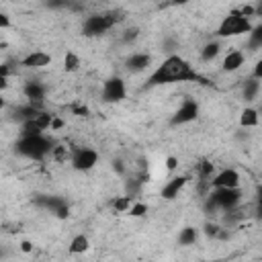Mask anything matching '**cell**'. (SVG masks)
<instances>
[{"label":"cell","instance_id":"obj_1","mask_svg":"<svg viewBox=\"0 0 262 262\" xmlns=\"http://www.w3.org/2000/svg\"><path fill=\"white\" fill-rule=\"evenodd\" d=\"M176 82H201L207 84V80L190 66L188 59L170 53L147 78V86H164V84H176Z\"/></svg>","mask_w":262,"mask_h":262},{"label":"cell","instance_id":"obj_2","mask_svg":"<svg viewBox=\"0 0 262 262\" xmlns=\"http://www.w3.org/2000/svg\"><path fill=\"white\" fill-rule=\"evenodd\" d=\"M123 18H125L123 10H106V12L88 14L82 23V35L84 37H102L106 31H111Z\"/></svg>","mask_w":262,"mask_h":262},{"label":"cell","instance_id":"obj_3","mask_svg":"<svg viewBox=\"0 0 262 262\" xmlns=\"http://www.w3.org/2000/svg\"><path fill=\"white\" fill-rule=\"evenodd\" d=\"M55 143L45 137V135H35V137H18L14 141V151L23 158H29L33 162H41L47 156H51Z\"/></svg>","mask_w":262,"mask_h":262},{"label":"cell","instance_id":"obj_4","mask_svg":"<svg viewBox=\"0 0 262 262\" xmlns=\"http://www.w3.org/2000/svg\"><path fill=\"white\" fill-rule=\"evenodd\" d=\"M252 20L250 18H246V16H242V14H237L235 10H231L227 16H223L221 18V23H219V27H217V37H221V39H225V37H239V35H246V33H250L252 31Z\"/></svg>","mask_w":262,"mask_h":262},{"label":"cell","instance_id":"obj_5","mask_svg":"<svg viewBox=\"0 0 262 262\" xmlns=\"http://www.w3.org/2000/svg\"><path fill=\"white\" fill-rule=\"evenodd\" d=\"M33 203L37 207H41V209H47L57 219H68L70 217V205L66 203L63 196H57V194H37L33 199Z\"/></svg>","mask_w":262,"mask_h":262},{"label":"cell","instance_id":"obj_6","mask_svg":"<svg viewBox=\"0 0 262 262\" xmlns=\"http://www.w3.org/2000/svg\"><path fill=\"white\" fill-rule=\"evenodd\" d=\"M125 96H127V86H125V80H123V78L113 76V78L104 80L102 92H100L102 102H106V104H117V102H123Z\"/></svg>","mask_w":262,"mask_h":262},{"label":"cell","instance_id":"obj_7","mask_svg":"<svg viewBox=\"0 0 262 262\" xmlns=\"http://www.w3.org/2000/svg\"><path fill=\"white\" fill-rule=\"evenodd\" d=\"M72 168L78 172H88L98 164V151L92 147H74L72 149Z\"/></svg>","mask_w":262,"mask_h":262},{"label":"cell","instance_id":"obj_8","mask_svg":"<svg viewBox=\"0 0 262 262\" xmlns=\"http://www.w3.org/2000/svg\"><path fill=\"white\" fill-rule=\"evenodd\" d=\"M196 117H199V102L192 100V98H186V100L176 108V113L170 117V125H174V127L186 125V123L196 121Z\"/></svg>","mask_w":262,"mask_h":262},{"label":"cell","instance_id":"obj_9","mask_svg":"<svg viewBox=\"0 0 262 262\" xmlns=\"http://www.w3.org/2000/svg\"><path fill=\"white\" fill-rule=\"evenodd\" d=\"M211 194L215 196L221 211H233L242 201V190L239 188H213Z\"/></svg>","mask_w":262,"mask_h":262},{"label":"cell","instance_id":"obj_10","mask_svg":"<svg viewBox=\"0 0 262 262\" xmlns=\"http://www.w3.org/2000/svg\"><path fill=\"white\" fill-rule=\"evenodd\" d=\"M239 172L233 168H225L219 170L213 180H211V188H239Z\"/></svg>","mask_w":262,"mask_h":262},{"label":"cell","instance_id":"obj_11","mask_svg":"<svg viewBox=\"0 0 262 262\" xmlns=\"http://www.w3.org/2000/svg\"><path fill=\"white\" fill-rule=\"evenodd\" d=\"M23 94H25L27 102H31V104H35V106L41 108V104H43V100H45V94H47V88H45L39 80H29V82L23 86Z\"/></svg>","mask_w":262,"mask_h":262},{"label":"cell","instance_id":"obj_12","mask_svg":"<svg viewBox=\"0 0 262 262\" xmlns=\"http://www.w3.org/2000/svg\"><path fill=\"white\" fill-rule=\"evenodd\" d=\"M151 66V55L145 53V51H137V53H131L127 59H125V70L129 74H139L143 70H147Z\"/></svg>","mask_w":262,"mask_h":262},{"label":"cell","instance_id":"obj_13","mask_svg":"<svg viewBox=\"0 0 262 262\" xmlns=\"http://www.w3.org/2000/svg\"><path fill=\"white\" fill-rule=\"evenodd\" d=\"M49 63H51V55L45 53V51H31L29 55H25L20 59V66L27 68V70H41Z\"/></svg>","mask_w":262,"mask_h":262},{"label":"cell","instance_id":"obj_14","mask_svg":"<svg viewBox=\"0 0 262 262\" xmlns=\"http://www.w3.org/2000/svg\"><path fill=\"white\" fill-rule=\"evenodd\" d=\"M41 111H43V108L31 104V102L16 104V106L12 108V121H18V125H23V123H27V121H33Z\"/></svg>","mask_w":262,"mask_h":262},{"label":"cell","instance_id":"obj_15","mask_svg":"<svg viewBox=\"0 0 262 262\" xmlns=\"http://www.w3.org/2000/svg\"><path fill=\"white\" fill-rule=\"evenodd\" d=\"M186 182H188V176H182V174H178V176L170 178V180L162 186V196H164L166 201L176 199V196L180 194V190L186 186Z\"/></svg>","mask_w":262,"mask_h":262},{"label":"cell","instance_id":"obj_16","mask_svg":"<svg viewBox=\"0 0 262 262\" xmlns=\"http://www.w3.org/2000/svg\"><path fill=\"white\" fill-rule=\"evenodd\" d=\"M244 61H246V55H244V51H239V49H233V51H229L225 57H223V63H221V70L223 72H237L242 66H244Z\"/></svg>","mask_w":262,"mask_h":262},{"label":"cell","instance_id":"obj_17","mask_svg":"<svg viewBox=\"0 0 262 262\" xmlns=\"http://www.w3.org/2000/svg\"><path fill=\"white\" fill-rule=\"evenodd\" d=\"M258 123H260V113H258V108L246 106V108L239 113V127L252 129V127H258Z\"/></svg>","mask_w":262,"mask_h":262},{"label":"cell","instance_id":"obj_18","mask_svg":"<svg viewBox=\"0 0 262 262\" xmlns=\"http://www.w3.org/2000/svg\"><path fill=\"white\" fill-rule=\"evenodd\" d=\"M258 94H260V82L254 80V78L244 80V84H242V96H244V100L246 102H252V100L258 98Z\"/></svg>","mask_w":262,"mask_h":262},{"label":"cell","instance_id":"obj_19","mask_svg":"<svg viewBox=\"0 0 262 262\" xmlns=\"http://www.w3.org/2000/svg\"><path fill=\"white\" fill-rule=\"evenodd\" d=\"M246 47H248L250 51L262 49V23H258V25L252 27V31L248 33V43H246Z\"/></svg>","mask_w":262,"mask_h":262},{"label":"cell","instance_id":"obj_20","mask_svg":"<svg viewBox=\"0 0 262 262\" xmlns=\"http://www.w3.org/2000/svg\"><path fill=\"white\" fill-rule=\"evenodd\" d=\"M88 248H90V239L84 233H78L72 237L68 250H70V254H84V252H88Z\"/></svg>","mask_w":262,"mask_h":262},{"label":"cell","instance_id":"obj_21","mask_svg":"<svg viewBox=\"0 0 262 262\" xmlns=\"http://www.w3.org/2000/svg\"><path fill=\"white\" fill-rule=\"evenodd\" d=\"M196 239H199V229L192 227V225L182 227L180 233H178V244H180V246H192Z\"/></svg>","mask_w":262,"mask_h":262},{"label":"cell","instance_id":"obj_22","mask_svg":"<svg viewBox=\"0 0 262 262\" xmlns=\"http://www.w3.org/2000/svg\"><path fill=\"white\" fill-rule=\"evenodd\" d=\"M219 53H221V43H219V41H209V43H205L203 49H201V59H203V61H213Z\"/></svg>","mask_w":262,"mask_h":262},{"label":"cell","instance_id":"obj_23","mask_svg":"<svg viewBox=\"0 0 262 262\" xmlns=\"http://www.w3.org/2000/svg\"><path fill=\"white\" fill-rule=\"evenodd\" d=\"M215 174H217V172H215V164L209 162V160H203V162L196 166V176H199L201 180H205V182H211Z\"/></svg>","mask_w":262,"mask_h":262},{"label":"cell","instance_id":"obj_24","mask_svg":"<svg viewBox=\"0 0 262 262\" xmlns=\"http://www.w3.org/2000/svg\"><path fill=\"white\" fill-rule=\"evenodd\" d=\"M80 66H82L80 55L76 51H66V55H63V70L66 72H78Z\"/></svg>","mask_w":262,"mask_h":262},{"label":"cell","instance_id":"obj_25","mask_svg":"<svg viewBox=\"0 0 262 262\" xmlns=\"http://www.w3.org/2000/svg\"><path fill=\"white\" fill-rule=\"evenodd\" d=\"M131 205H133V196H131V194H123V196H117V199L113 201V209H115L117 213H129Z\"/></svg>","mask_w":262,"mask_h":262},{"label":"cell","instance_id":"obj_26","mask_svg":"<svg viewBox=\"0 0 262 262\" xmlns=\"http://www.w3.org/2000/svg\"><path fill=\"white\" fill-rule=\"evenodd\" d=\"M51 158L57 160V162H66V160H72V149H68L66 145H55L53 151H51Z\"/></svg>","mask_w":262,"mask_h":262},{"label":"cell","instance_id":"obj_27","mask_svg":"<svg viewBox=\"0 0 262 262\" xmlns=\"http://www.w3.org/2000/svg\"><path fill=\"white\" fill-rule=\"evenodd\" d=\"M203 211H205L207 215H213V213L221 211V209H219V205H217V201H215V196H213L211 192L205 196V203H203Z\"/></svg>","mask_w":262,"mask_h":262},{"label":"cell","instance_id":"obj_28","mask_svg":"<svg viewBox=\"0 0 262 262\" xmlns=\"http://www.w3.org/2000/svg\"><path fill=\"white\" fill-rule=\"evenodd\" d=\"M145 213H147V205L141 203V201H135V203L131 205V209H129V215H131V217H143Z\"/></svg>","mask_w":262,"mask_h":262},{"label":"cell","instance_id":"obj_29","mask_svg":"<svg viewBox=\"0 0 262 262\" xmlns=\"http://www.w3.org/2000/svg\"><path fill=\"white\" fill-rule=\"evenodd\" d=\"M203 229H205V235H209V237H221V233H223V229L213 221H207Z\"/></svg>","mask_w":262,"mask_h":262},{"label":"cell","instance_id":"obj_30","mask_svg":"<svg viewBox=\"0 0 262 262\" xmlns=\"http://www.w3.org/2000/svg\"><path fill=\"white\" fill-rule=\"evenodd\" d=\"M137 37H139V29H137V27H129V29L123 31L121 41H123V43H133Z\"/></svg>","mask_w":262,"mask_h":262},{"label":"cell","instance_id":"obj_31","mask_svg":"<svg viewBox=\"0 0 262 262\" xmlns=\"http://www.w3.org/2000/svg\"><path fill=\"white\" fill-rule=\"evenodd\" d=\"M254 211H256V217L262 219V184L256 188V205H254Z\"/></svg>","mask_w":262,"mask_h":262},{"label":"cell","instance_id":"obj_32","mask_svg":"<svg viewBox=\"0 0 262 262\" xmlns=\"http://www.w3.org/2000/svg\"><path fill=\"white\" fill-rule=\"evenodd\" d=\"M235 12H237V14H242V16H246V18L256 16V10H254V6H252V4H244V6H242V8H237Z\"/></svg>","mask_w":262,"mask_h":262},{"label":"cell","instance_id":"obj_33","mask_svg":"<svg viewBox=\"0 0 262 262\" xmlns=\"http://www.w3.org/2000/svg\"><path fill=\"white\" fill-rule=\"evenodd\" d=\"M72 113L78 115V117H88V106L86 104H72Z\"/></svg>","mask_w":262,"mask_h":262},{"label":"cell","instance_id":"obj_34","mask_svg":"<svg viewBox=\"0 0 262 262\" xmlns=\"http://www.w3.org/2000/svg\"><path fill=\"white\" fill-rule=\"evenodd\" d=\"M252 78L258 80V82L262 80V59L256 61V66H254V70H252Z\"/></svg>","mask_w":262,"mask_h":262},{"label":"cell","instance_id":"obj_35","mask_svg":"<svg viewBox=\"0 0 262 262\" xmlns=\"http://www.w3.org/2000/svg\"><path fill=\"white\" fill-rule=\"evenodd\" d=\"M176 168H178V158H176V156H168V158H166V170L172 172V170H176Z\"/></svg>","mask_w":262,"mask_h":262},{"label":"cell","instance_id":"obj_36","mask_svg":"<svg viewBox=\"0 0 262 262\" xmlns=\"http://www.w3.org/2000/svg\"><path fill=\"white\" fill-rule=\"evenodd\" d=\"M113 170H115L117 174H125V164H123V160H115V162H113Z\"/></svg>","mask_w":262,"mask_h":262},{"label":"cell","instance_id":"obj_37","mask_svg":"<svg viewBox=\"0 0 262 262\" xmlns=\"http://www.w3.org/2000/svg\"><path fill=\"white\" fill-rule=\"evenodd\" d=\"M8 27H10V18H8V14L0 12V29H8Z\"/></svg>","mask_w":262,"mask_h":262},{"label":"cell","instance_id":"obj_38","mask_svg":"<svg viewBox=\"0 0 262 262\" xmlns=\"http://www.w3.org/2000/svg\"><path fill=\"white\" fill-rule=\"evenodd\" d=\"M63 127V119L59 117H53V123H51V131H59Z\"/></svg>","mask_w":262,"mask_h":262},{"label":"cell","instance_id":"obj_39","mask_svg":"<svg viewBox=\"0 0 262 262\" xmlns=\"http://www.w3.org/2000/svg\"><path fill=\"white\" fill-rule=\"evenodd\" d=\"M20 250H23V252H31V250H33V244H31V242H23V244H20Z\"/></svg>","mask_w":262,"mask_h":262},{"label":"cell","instance_id":"obj_40","mask_svg":"<svg viewBox=\"0 0 262 262\" xmlns=\"http://www.w3.org/2000/svg\"><path fill=\"white\" fill-rule=\"evenodd\" d=\"M254 10H256V16H262V0L258 4H254Z\"/></svg>","mask_w":262,"mask_h":262},{"label":"cell","instance_id":"obj_41","mask_svg":"<svg viewBox=\"0 0 262 262\" xmlns=\"http://www.w3.org/2000/svg\"><path fill=\"white\" fill-rule=\"evenodd\" d=\"M258 113L262 115V98H260V106H258Z\"/></svg>","mask_w":262,"mask_h":262},{"label":"cell","instance_id":"obj_42","mask_svg":"<svg viewBox=\"0 0 262 262\" xmlns=\"http://www.w3.org/2000/svg\"><path fill=\"white\" fill-rule=\"evenodd\" d=\"M205 262H215V260H205Z\"/></svg>","mask_w":262,"mask_h":262}]
</instances>
